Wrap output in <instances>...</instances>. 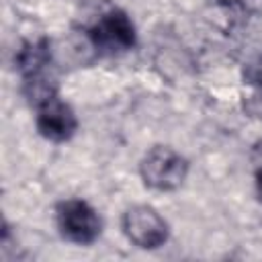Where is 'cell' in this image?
<instances>
[{
    "label": "cell",
    "mask_w": 262,
    "mask_h": 262,
    "mask_svg": "<svg viewBox=\"0 0 262 262\" xmlns=\"http://www.w3.org/2000/svg\"><path fill=\"white\" fill-rule=\"evenodd\" d=\"M139 174L143 184L154 190H174L186 180L188 162L176 149L168 145H156L143 156Z\"/></svg>",
    "instance_id": "1"
},
{
    "label": "cell",
    "mask_w": 262,
    "mask_h": 262,
    "mask_svg": "<svg viewBox=\"0 0 262 262\" xmlns=\"http://www.w3.org/2000/svg\"><path fill=\"white\" fill-rule=\"evenodd\" d=\"M59 233L78 246H88L96 242V237L102 231V221L94 207H90L82 199H68L57 205L55 211Z\"/></svg>",
    "instance_id": "2"
},
{
    "label": "cell",
    "mask_w": 262,
    "mask_h": 262,
    "mask_svg": "<svg viewBox=\"0 0 262 262\" xmlns=\"http://www.w3.org/2000/svg\"><path fill=\"white\" fill-rule=\"evenodd\" d=\"M88 39L100 53H121L135 45V27L127 12L111 8L90 25Z\"/></svg>",
    "instance_id": "3"
},
{
    "label": "cell",
    "mask_w": 262,
    "mask_h": 262,
    "mask_svg": "<svg viewBox=\"0 0 262 262\" xmlns=\"http://www.w3.org/2000/svg\"><path fill=\"white\" fill-rule=\"evenodd\" d=\"M123 231L131 244L141 250H156L168 242L166 219L149 205H133L123 213Z\"/></svg>",
    "instance_id": "4"
},
{
    "label": "cell",
    "mask_w": 262,
    "mask_h": 262,
    "mask_svg": "<svg viewBox=\"0 0 262 262\" xmlns=\"http://www.w3.org/2000/svg\"><path fill=\"white\" fill-rule=\"evenodd\" d=\"M78 129V119L68 102L59 96L49 98L47 102L37 106V131L55 143L68 141Z\"/></svg>",
    "instance_id": "5"
},
{
    "label": "cell",
    "mask_w": 262,
    "mask_h": 262,
    "mask_svg": "<svg viewBox=\"0 0 262 262\" xmlns=\"http://www.w3.org/2000/svg\"><path fill=\"white\" fill-rule=\"evenodd\" d=\"M49 43L45 39H39V41H31L27 43L18 55H16V66H18V72L25 76H33V74H39V72H45L47 63H49Z\"/></svg>",
    "instance_id": "6"
},
{
    "label": "cell",
    "mask_w": 262,
    "mask_h": 262,
    "mask_svg": "<svg viewBox=\"0 0 262 262\" xmlns=\"http://www.w3.org/2000/svg\"><path fill=\"white\" fill-rule=\"evenodd\" d=\"M256 194H258V199L262 203V166L256 170Z\"/></svg>",
    "instance_id": "7"
},
{
    "label": "cell",
    "mask_w": 262,
    "mask_h": 262,
    "mask_svg": "<svg viewBox=\"0 0 262 262\" xmlns=\"http://www.w3.org/2000/svg\"><path fill=\"white\" fill-rule=\"evenodd\" d=\"M258 84H260V90H262V76L258 78Z\"/></svg>",
    "instance_id": "8"
}]
</instances>
